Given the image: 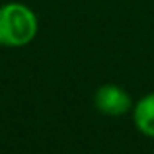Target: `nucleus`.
Masks as SVG:
<instances>
[{"label":"nucleus","mask_w":154,"mask_h":154,"mask_svg":"<svg viewBox=\"0 0 154 154\" xmlns=\"http://www.w3.org/2000/svg\"><path fill=\"white\" fill-rule=\"evenodd\" d=\"M39 20L27 4L6 2L0 6V47L20 49L37 37Z\"/></svg>","instance_id":"f257e3e1"},{"label":"nucleus","mask_w":154,"mask_h":154,"mask_svg":"<svg viewBox=\"0 0 154 154\" xmlns=\"http://www.w3.org/2000/svg\"><path fill=\"white\" fill-rule=\"evenodd\" d=\"M94 107L102 115L121 117L133 111V100L125 88L117 84H102L94 92Z\"/></svg>","instance_id":"f03ea898"},{"label":"nucleus","mask_w":154,"mask_h":154,"mask_svg":"<svg viewBox=\"0 0 154 154\" xmlns=\"http://www.w3.org/2000/svg\"><path fill=\"white\" fill-rule=\"evenodd\" d=\"M133 125L140 135L154 139V92L144 94L139 102L133 103Z\"/></svg>","instance_id":"7ed1b4c3"}]
</instances>
